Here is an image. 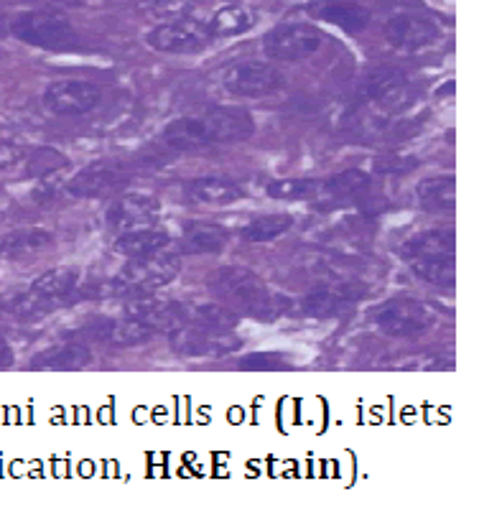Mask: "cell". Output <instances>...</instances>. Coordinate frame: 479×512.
Here are the masks:
<instances>
[{
	"instance_id": "6",
	"label": "cell",
	"mask_w": 479,
	"mask_h": 512,
	"mask_svg": "<svg viewBox=\"0 0 479 512\" xmlns=\"http://www.w3.org/2000/svg\"><path fill=\"white\" fill-rule=\"evenodd\" d=\"M11 31L18 41L29 46H39L46 51L74 49L79 41L72 21L54 11H29L21 13L11 23Z\"/></svg>"
},
{
	"instance_id": "33",
	"label": "cell",
	"mask_w": 479,
	"mask_h": 512,
	"mask_svg": "<svg viewBox=\"0 0 479 512\" xmlns=\"http://www.w3.org/2000/svg\"><path fill=\"white\" fill-rule=\"evenodd\" d=\"M319 189V181L309 179H286V181H273L265 192L271 194L273 199H306L311 194H316Z\"/></svg>"
},
{
	"instance_id": "24",
	"label": "cell",
	"mask_w": 479,
	"mask_h": 512,
	"mask_svg": "<svg viewBox=\"0 0 479 512\" xmlns=\"http://www.w3.org/2000/svg\"><path fill=\"white\" fill-rule=\"evenodd\" d=\"M171 248V235L169 232L153 230V227H141V230H128L120 232L115 240V253L123 258L136 260V258H151V255L164 253Z\"/></svg>"
},
{
	"instance_id": "15",
	"label": "cell",
	"mask_w": 479,
	"mask_h": 512,
	"mask_svg": "<svg viewBox=\"0 0 479 512\" xmlns=\"http://www.w3.org/2000/svg\"><path fill=\"white\" fill-rule=\"evenodd\" d=\"M385 39L393 49L416 54V51L431 49L441 39V29L431 18L418 13H398L385 23Z\"/></svg>"
},
{
	"instance_id": "14",
	"label": "cell",
	"mask_w": 479,
	"mask_h": 512,
	"mask_svg": "<svg viewBox=\"0 0 479 512\" xmlns=\"http://www.w3.org/2000/svg\"><path fill=\"white\" fill-rule=\"evenodd\" d=\"M130 181V171L125 166L115 164V161H97L87 169L77 171L72 179L67 181V194L74 199H97L105 194L118 192L120 186Z\"/></svg>"
},
{
	"instance_id": "27",
	"label": "cell",
	"mask_w": 479,
	"mask_h": 512,
	"mask_svg": "<svg viewBox=\"0 0 479 512\" xmlns=\"http://www.w3.org/2000/svg\"><path fill=\"white\" fill-rule=\"evenodd\" d=\"M418 202L423 209L436 214H451L457 202H454V176H434V179H426L418 184L416 189Z\"/></svg>"
},
{
	"instance_id": "13",
	"label": "cell",
	"mask_w": 479,
	"mask_h": 512,
	"mask_svg": "<svg viewBox=\"0 0 479 512\" xmlns=\"http://www.w3.org/2000/svg\"><path fill=\"white\" fill-rule=\"evenodd\" d=\"M367 296L365 283L357 281H334L314 288L299 301V311L311 319H324V316H337L355 306Z\"/></svg>"
},
{
	"instance_id": "30",
	"label": "cell",
	"mask_w": 479,
	"mask_h": 512,
	"mask_svg": "<svg viewBox=\"0 0 479 512\" xmlns=\"http://www.w3.org/2000/svg\"><path fill=\"white\" fill-rule=\"evenodd\" d=\"M192 324L209 329L237 327V314L225 304H192Z\"/></svg>"
},
{
	"instance_id": "2",
	"label": "cell",
	"mask_w": 479,
	"mask_h": 512,
	"mask_svg": "<svg viewBox=\"0 0 479 512\" xmlns=\"http://www.w3.org/2000/svg\"><path fill=\"white\" fill-rule=\"evenodd\" d=\"M207 286L227 309H232L235 314H248L260 321L278 319L291 306L258 273L248 271V268H237V265L212 273L207 278Z\"/></svg>"
},
{
	"instance_id": "22",
	"label": "cell",
	"mask_w": 479,
	"mask_h": 512,
	"mask_svg": "<svg viewBox=\"0 0 479 512\" xmlns=\"http://www.w3.org/2000/svg\"><path fill=\"white\" fill-rule=\"evenodd\" d=\"M54 245V232L41 230V227H23V230L6 232L0 237V258L23 260L34 258Z\"/></svg>"
},
{
	"instance_id": "21",
	"label": "cell",
	"mask_w": 479,
	"mask_h": 512,
	"mask_svg": "<svg viewBox=\"0 0 479 512\" xmlns=\"http://www.w3.org/2000/svg\"><path fill=\"white\" fill-rule=\"evenodd\" d=\"M92 362V349L87 342H64L57 347H49L31 360V370H51V372H74L85 370Z\"/></svg>"
},
{
	"instance_id": "10",
	"label": "cell",
	"mask_w": 479,
	"mask_h": 512,
	"mask_svg": "<svg viewBox=\"0 0 479 512\" xmlns=\"http://www.w3.org/2000/svg\"><path fill=\"white\" fill-rule=\"evenodd\" d=\"M222 87L232 97L258 100L268 97L283 87V74L271 62H237L222 74Z\"/></svg>"
},
{
	"instance_id": "18",
	"label": "cell",
	"mask_w": 479,
	"mask_h": 512,
	"mask_svg": "<svg viewBox=\"0 0 479 512\" xmlns=\"http://www.w3.org/2000/svg\"><path fill=\"white\" fill-rule=\"evenodd\" d=\"M153 329L141 324L138 319H113V316H97L85 324V329H79L77 337L87 342H102V344H115V347H136V344L148 342L153 337Z\"/></svg>"
},
{
	"instance_id": "31",
	"label": "cell",
	"mask_w": 479,
	"mask_h": 512,
	"mask_svg": "<svg viewBox=\"0 0 479 512\" xmlns=\"http://www.w3.org/2000/svg\"><path fill=\"white\" fill-rule=\"evenodd\" d=\"M194 6H197V0H141L138 3L143 16L156 18V21H174V18L189 16Z\"/></svg>"
},
{
	"instance_id": "9",
	"label": "cell",
	"mask_w": 479,
	"mask_h": 512,
	"mask_svg": "<svg viewBox=\"0 0 479 512\" xmlns=\"http://www.w3.org/2000/svg\"><path fill=\"white\" fill-rule=\"evenodd\" d=\"M372 324L388 337H413L436 324V311L413 299H393L372 311Z\"/></svg>"
},
{
	"instance_id": "34",
	"label": "cell",
	"mask_w": 479,
	"mask_h": 512,
	"mask_svg": "<svg viewBox=\"0 0 479 512\" xmlns=\"http://www.w3.org/2000/svg\"><path fill=\"white\" fill-rule=\"evenodd\" d=\"M291 360L278 352H255L240 360V370H288Z\"/></svg>"
},
{
	"instance_id": "29",
	"label": "cell",
	"mask_w": 479,
	"mask_h": 512,
	"mask_svg": "<svg viewBox=\"0 0 479 512\" xmlns=\"http://www.w3.org/2000/svg\"><path fill=\"white\" fill-rule=\"evenodd\" d=\"M294 225V217L291 214H263L258 220L248 222V225L240 230V237L243 242H250V245H260V242H273L281 235H286Z\"/></svg>"
},
{
	"instance_id": "23",
	"label": "cell",
	"mask_w": 479,
	"mask_h": 512,
	"mask_svg": "<svg viewBox=\"0 0 479 512\" xmlns=\"http://www.w3.org/2000/svg\"><path fill=\"white\" fill-rule=\"evenodd\" d=\"M311 13L319 21L332 23V26L347 31V34H362L370 26L367 8H362L360 3H352V0H324V3L311 8Z\"/></svg>"
},
{
	"instance_id": "25",
	"label": "cell",
	"mask_w": 479,
	"mask_h": 512,
	"mask_svg": "<svg viewBox=\"0 0 479 512\" xmlns=\"http://www.w3.org/2000/svg\"><path fill=\"white\" fill-rule=\"evenodd\" d=\"M186 197L199 204H209V207H222V204L240 202L245 192L240 189V184L222 179V176H202V179L186 184Z\"/></svg>"
},
{
	"instance_id": "12",
	"label": "cell",
	"mask_w": 479,
	"mask_h": 512,
	"mask_svg": "<svg viewBox=\"0 0 479 512\" xmlns=\"http://www.w3.org/2000/svg\"><path fill=\"white\" fill-rule=\"evenodd\" d=\"M174 352L184 357H225L240 349V337L232 329H209L189 324L169 334Z\"/></svg>"
},
{
	"instance_id": "35",
	"label": "cell",
	"mask_w": 479,
	"mask_h": 512,
	"mask_svg": "<svg viewBox=\"0 0 479 512\" xmlns=\"http://www.w3.org/2000/svg\"><path fill=\"white\" fill-rule=\"evenodd\" d=\"M23 158V148L18 146L16 141H6V138H0V171L11 169L13 164H18Z\"/></svg>"
},
{
	"instance_id": "1",
	"label": "cell",
	"mask_w": 479,
	"mask_h": 512,
	"mask_svg": "<svg viewBox=\"0 0 479 512\" xmlns=\"http://www.w3.org/2000/svg\"><path fill=\"white\" fill-rule=\"evenodd\" d=\"M253 115L240 107H212L207 113L189 115L169 123L161 133V141L169 148L189 151V148L217 146V143H237L253 136Z\"/></svg>"
},
{
	"instance_id": "5",
	"label": "cell",
	"mask_w": 479,
	"mask_h": 512,
	"mask_svg": "<svg viewBox=\"0 0 479 512\" xmlns=\"http://www.w3.org/2000/svg\"><path fill=\"white\" fill-rule=\"evenodd\" d=\"M179 273V253L174 248L151 258L128 260L123 271L108 283L110 296H133L141 299L161 286H169Z\"/></svg>"
},
{
	"instance_id": "11",
	"label": "cell",
	"mask_w": 479,
	"mask_h": 512,
	"mask_svg": "<svg viewBox=\"0 0 479 512\" xmlns=\"http://www.w3.org/2000/svg\"><path fill=\"white\" fill-rule=\"evenodd\" d=\"M102 102V90L87 79H59L51 82L44 92V107L62 118H79L97 110Z\"/></svg>"
},
{
	"instance_id": "4",
	"label": "cell",
	"mask_w": 479,
	"mask_h": 512,
	"mask_svg": "<svg viewBox=\"0 0 479 512\" xmlns=\"http://www.w3.org/2000/svg\"><path fill=\"white\" fill-rule=\"evenodd\" d=\"M79 299V271L77 268H54L36 278L21 296L11 301L8 309L23 321L41 319L54 309L72 304Z\"/></svg>"
},
{
	"instance_id": "19",
	"label": "cell",
	"mask_w": 479,
	"mask_h": 512,
	"mask_svg": "<svg viewBox=\"0 0 479 512\" xmlns=\"http://www.w3.org/2000/svg\"><path fill=\"white\" fill-rule=\"evenodd\" d=\"M158 212H161V204L156 197L130 192L110 204L105 212V225L115 232L141 230V227H151L156 222Z\"/></svg>"
},
{
	"instance_id": "32",
	"label": "cell",
	"mask_w": 479,
	"mask_h": 512,
	"mask_svg": "<svg viewBox=\"0 0 479 512\" xmlns=\"http://www.w3.org/2000/svg\"><path fill=\"white\" fill-rule=\"evenodd\" d=\"M64 166H69L67 156H62V153L54 151V148H39V151L31 156L26 174L41 176V179H46V176H51L54 171H62Z\"/></svg>"
},
{
	"instance_id": "17",
	"label": "cell",
	"mask_w": 479,
	"mask_h": 512,
	"mask_svg": "<svg viewBox=\"0 0 479 512\" xmlns=\"http://www.w3.org/2000/svg\"><path fill=\"white\" fill-rule=\"evenodd\" d=\"M125 316L138 319L141 324L151 327L153 332L171 334L176 332V329L192 324V304L146 299V296H141L138 301H130V304L125 306Z\"/></svg>"
},
{
	"instance_id": "28",
	"label": "cell",
	"mask_w": 479,
	"mask_h": 512,
	"mask_svg": "<svg viewBox=\"0 0 479 512\" xmlns=\"http://www.w3.org/2000/svg\"><path fill=\"white\" fill-rule=\"evenodd\" d=\"M253 26L255 13L245 6H237V3L220 8V11L212 16V21H209V31H212L215 39H227V36L232 39V36H240L245 34V31H250Z\"/></svg>"
},
{
	"instance_id": "20",
	"label": "cell",
	"mask_w": 479,
	"mask_h": 512,
	"mask_svg": "<svg viewBox=\"0 0 479 512\" xmlns=\"http://www.w3.org/2000/svg\"><path fill=\"white\" fill-rule=\"evenodd\" d=\"M230 240V232L217 222H189L184 227L176 245V253L181 255H204V253H220Z\"/></svg>"
},
{
	"instance_id": "3",
	"label": "cell",
	"mask_w": 479,
	"mask_h": 512,
	"mask_svg": "<svg viewBox=\"0 0 479 512\" xmlns=\"http://www.w3.org/2000/svg\"><path fill=\"white\" fill-rule=\"evenodd\" d=\"M403 258L421 281L439 288L454 286V232L426 230L401 248Z\"/></svg>"
},
{
	"instance_id": "8",
	"label": "cell",
	"mask_w": 479,
	"mask_h": 512,
	"mask_svg": "<svg viewBox=\"0 0 479 512\" xmlns=\"http://www.w3.org/2000/svg\"><path fill=\"white\" fill-rule=\"evenodd\" d=\"M324 34L311 23H281L263 36L265 57L273 62H304L322 49Z\"/></svg>"
},
{
	"instance_id": "16",
	"label": "cell",
	"mask_w": 479,
	"mask_h": 512,
	"mask_svg": "<svg viewBox=\"0 0 479 512\" xmlns=\"http://www.w3.org/2000/svg\"><path fill=\"white\" fill-rule=\"evenodd\" d=\"M362 90L370 102L385 110V113H401L411 105V85L408 77L395 67L372 69L362 82Z\"/></svg>"
},
{
	"instance_id": "7",
	"label": "cell",
	"mask_w": 479,
	"mask_h": 512,
	"mask_svg": "<svg viewBox=\"0 0 479 512\" xmlns=\"http://www.w3.org/2000/svg\"><path fill=\"white\" fill-rule=\"evenodd\" d=\"M215 41L209 23L192 16H181L174 21L158 23L146 36V44L161 54H199Z\"/></svg>"
},
{
	"instance_id": "36",
	"label": "cell",
	"mask_w": 479,
	"mask_h": 512,
	"mask_svg": "<svg viewBox=\"0 0 479 512\" xmlns=\"http://www.w3.org/2000/svg\"><path fill=\"white\" fill-rule=\"evenodd\" d=\"M13 360H16V355H13L11 344H8L6 339L0 337V370H6V367H11Z\"/></svg>"
},
{
	"instance_id": "26",
	"label": "cell",
	"mask_w": 479,
	"mask_h": 512,
	"mask_svg": "<svg viewBox=\"0 0 479 512\" xmlns=\"http://www.w3.org/2000/svg\"><path fill=\"white\" fill-rule=\"evenodd\" d=\"M367 189H370V176L365 171L352 169L319 184L316 194H322L327 202H350V199H360Z\"/></svg>"
}]
</instances>
